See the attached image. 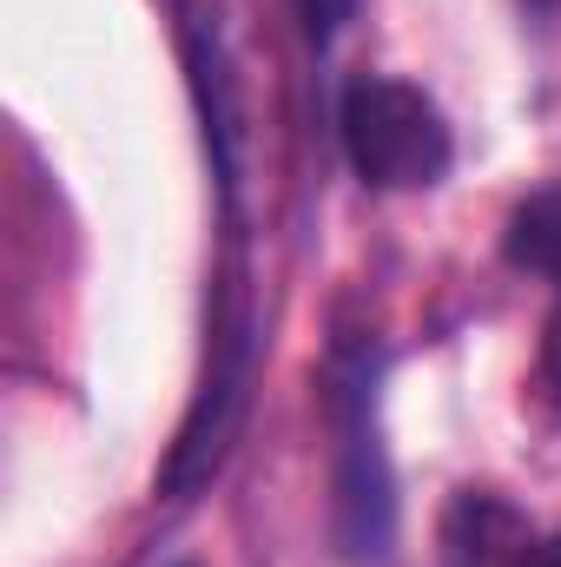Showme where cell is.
<instances>
[{"instance_id": "8", "label": "cell", "mask_w": 561, "mask_h": 567, "mask_svg": "<svg viewBox=\"0 0 561 567\" xmlns=\"http://www.w3.org/2000/svg\"><path fill=\"white\" fill-rule=\"evenodd\" d=\"M542 377L561 396V303H555V317H549V330H542Z\"/></svg>"}, {"instance_id": "2", "label": "cell", "mask_w": 561, "mask_h": 567, "mask_svg": "<svg viewBox=\"0 0 561 567\" xmlns=\"http://www.w3.org/2000/svg\"><path fill=\"white\" fill-rule=\"evenodd\" d=\"M330 435H337V548L350 561H384L397 535L390 462L377 442V350L337 343L330 357Z\"/></svg>"}, {"instance_id": "3", "label": "cell", "mask_w": 561, "mask_h": 567, "mask_svg": "<svg viewBox=\"0 0 561 567\" xmlns=\"http://www.w3.org/2000/svg\"><path fill=\"white\" fill-rule=\"evenodd\" d=\"M337 126H344V152H350L357 178L377 192H422L456 158V140H449L436 100L410 80H390V73L350 80Z\"/></svg>"}, {"instance_id": "9", "label": "cell", "mask_w": 561, "mask_h": 567, "mask_svg": "<svg viewBox=\"0 0 561 567\" xmlns=\"http://www.w3.org/2000/svg\"><path fill=\"white\" fill-rule=\"evenodd\" d=\"M529 567H561V535H549V542H536V555H529Z\"/></svg>"}, {"instance_id": "5", "label": "cell", "mask_w": 561, "mask_h": 567, "mask_svg": "<svg viewBox=\"0 0 561 567\" xmlns=\"http://www.w3.org/2000/svg\"><path fill=\"white\" fill-rule=\"evenodd\" d=\"M442 567H529L536 555V528L516 502H502L496 488H462L442 508Z\"/></svg>"}, {"instance_id": "6", "label": "cell", "mask_w": 561, "mask_h": 567, "mask_svg": "<svg viewBox=\"0 0 561 567\" xmlns=\"http://www.w3.org/2000/svg\"><path fill=\"white\" fill-rule=\"evenodd\" d=\"M502 251H509V265H516V271H536V278L561 284V185L529 192V198L509 212Z\"/></svg>"}, {"instance_id": "10", "label": "cell", "mask_w": 561, "mask_h": 567, "mask_svg": "<svg viewBox=\"0 0 561 567\" xmlns=\"http://www.w3.org/2000/svg\"><path fill=\"white\" fill-rule=\"evenodd\" d=\"M536 7H561V0H536Z\"/></svg>"}, {"instance_id": "11", "label": "cell", "mask_w": 561, "mask_h": 567, "mask_svg": "<svg viewBox=\"0 0 561 567\" xmlns=\"http://www.w3.org/2000/svg\"><path fill=\"white\" fill-rule=\"evenodd\" d=\"M185 567H192V561H185Z\"/></svg>"}, {"instance_id": "1", "label": "cell", "mask_w": 561, "mask_h": 567, "mask_svg": "<svg viewBox=\"0 0 561 567\" xmlns=\"http://www.w3.org/2000/svg\"><path fill=\"white\" fill-rule=\"evenodd\" d=\"M252 363H258V297H252V271L245 258L225 265L218 284V303H212V337H205V377L192 390V410L178 423V442L165 449V468H159V488L165 495H198L245 423V403H252Z\"/></svg>"}, {"instance_id": "7", "label": "cell", "mask_w": 561, "mask_h": 567, "mask_svg": "<svg viewBox=\"0 0 561 567\" xmlns=\"http://www.w3.org/2000/svg\"><path fill=\"white\" fill-rule=\"evenodd\" d=\"M350 7H357V0H297V13H304V33H310L317 47H324V40H330V33L350 20Z\"/></svg>"}, {"instance_id": "4", "label": "cell", "mask_w": 561, "mask_h": 567, "mask_svg": "<svg viewBox=\"0 0 561 567\" xmlns=\"http://www.w3.org/2000/svg\"><path fill=\"white\" fill-rule=\"evenodd\" d=\"M185 66H192V93H198V120L205 145L225 185V205L238 212V185H245V140H252V106H245V80H238V53L232 33L218 20V0H185Z\"/></svg>"}]
</instances>
